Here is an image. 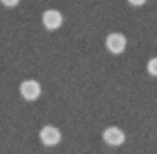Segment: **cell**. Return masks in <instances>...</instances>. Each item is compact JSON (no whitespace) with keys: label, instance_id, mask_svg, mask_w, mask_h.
<instances>
[{"label":"cell","instance_id":"277c9868","mask_svg":"<svg viewBox=\"0 0 157 154\" xmlns=\"http://www.w3.org/2000/svg\"><path fill=\"white\" fill-rule=\"evenodd\" d=\"M62 22H63V16L60 10H56V9H48V10L43 12V24L46 29L55 31V29H58L62 26Z\"/></svg>","mask_w":157,"mask_h":154},{"label":"cell","instance_id":"52a82bcc","mask_svg":"<svg viewBox=\"0 0 157 154\" xmlns=\"http://www.w3.org/2000/svg\"><path fill=\"white\" fill-rule=\"evenodd\" d=\"M0 2H2L5 7H16V5L19 4V0H0Z\"/></svg>","mask_w":157,"mask_h":154},{"label":"cell","instance_id":"ba28073f","mask_svg":"<svg viewBox=\"0 0 157 154\" xmlns=\"http://www.w3.org/2000/svg\"><path fill=\"white\" fill-rule=\"evenodd\" d=\"M147 0H128V4H132V5H135V7H140V5H144Z\"/></svg>","mask_w":157,"mask_h":154},{"label":"cell","instance_id":"7a4b0ae2","mask_svg":"<svg viewBox=\"0 0 157 154\" xmlns=\"http://www.w3.org/2000/svg\"><path fill=\"white\" fill-rule=\"evenodd\" d=\"M106 48L113 53V55H120L126 48V38L121 33H111L106 38Z\"/></svg>","mask_w":157,"mask_h":154},{"label":"cell","instance_id":"3957f363","mask_svg":"<svg viewBox=\"0 0 157 154\" xmlns=\"http://www.w3.org/2000/svg\"><path fill=\"white\" fill-rule=\"evenodd\" d=\"M19 91H21V96H22L24 99L34 101V99H38L39 96H41V86H39V82L29 79V81H24V82L21 84Z\"/></svg>","mask_w":157,"mask_h":154},{"label":"cell","instance_id":"8992f818","mask_svg":"<svg viewBox=\"0 0 157 154\" xmlns=\"http://www.w3.org/2000/svg\"><path fill=\"white\" fill-rule=\"evenodd\" d=\"M147 70H149L150 75L157 77V57H154V58L149 60V63H147Z\"/></svg>","mask_w":157,"mask_h":154},{"label":"cell","instance_id":"5b68a950","mask_svg":"<svg viewBox=\"0 0 157 154\" xmlns=\"http://www.w3.org/2000/svg\"><path fill=\"white\" fill-rule=\"evenodd\" d=\"M102 139H104V142L108 144V146H121L123 142H125V132L121 130V128H118V127H108L106 130L102 132Z\"/></svg>","mask_w":157,"mask_h":154},{"label":"cell","instance_id":"6da1fadb","mask_svg":"<svg viewBox=\"0 0 157 154\" xmlns=\"http://www.w3.org/2000/svg\"><path fill=\"white\" fill-rule=\"evenodd\" d=\"M39 139H41V142H43L44 146L53 147V146H56V144H60V140H62V132L53 125H46V127L41 128V132H39Z\"/></svg>","mask_w":157,"mask_h":154}]
</instances>
